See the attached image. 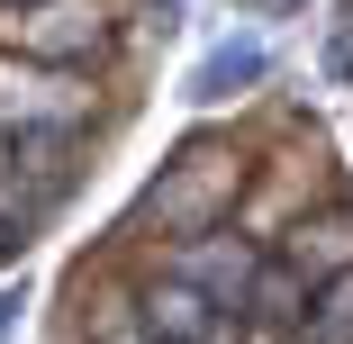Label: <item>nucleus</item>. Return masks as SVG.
Returning <instances> with one entry per match:
<instances>
[{
	"label": "nucleus",
	"mask_w": 353,
	"mask_h": 344,
	"mask_svg": "<svg viewBox=\"0 0 353 344\" xmlns=\"http://www.w3.org/2000/svg\"><path fill=\"white\" fill-rule=\"evenodd\" d=\"M82 109H91V82L82 73H63V63H46V54H0V127H82Z\"/></svg>",
	"instance_id": "f03ea898"
},
{
	"label": "nucleus",
	"mask_w": 353,
	"mask_h": 344,
	"mask_svg": "<svg viewBox=\"0 0 353 344\" xmlns=\"http://www.w3.org/2000/svg\"><path fill=\"white\" fill-rule=\"evenodd\" d=\"M263 73H272V45H263V37H227V45H208V54H199V73H190V100H199V109H218V100L254 91Z\"/></svg>",
	"instance_id": "39448f33"
},
{
	"label": "nucleus",
	"mask_w": 353,
	"mask_h": 344,
	"mask_svg": "<svg viewBox=\"0 0 353 344\" xmlns=\"http://www.w3.org/2000/svg\"><path fill=\"white\" fill-rule=\"evenodd\" d=\"M0 10H19V0H0Z\"/></svg>",
	"instance_id": "4468645a"
},
{
	"label": "nucleus",
	"mask_w": 353,
	"mask_h": 344,
	"mask_svg": "<svg viewBox=\"0 0 353 344\" xmlns=\"http://www.w3.org/2000/svg\"><path fill=\"white\" fill-rule=\"evenodd\" d=\"M136 308H145V326H154L163 344H227V308L208 299V290H190L181 272H172V281H154Z\"/></svg>",
	"instance_id": "20e7f679"
},
{
	"label": "nucleus",
	"mask_w": 353,
	"mask_h": 344,
	"mask_svg": "<svg viewBox=\"0 0 353 344\" xmlns=\"http://www.w3.org/2000/svg\"><path fill=\"white\" fill-rule=\"evenodd\" d=\"M100 344H163V335L145 326V308H136V299H100Z\"/></svg>",
	"instance_id": "9b49d317"
},
{
	"label": "nucleus",
	"mask_w": 353,
	"mask_h": 344,
	"mask_svg": "<svg viewBox=\"0 0 353 344\" xmlns=\"http://www.w3.org/2000/svg\"><path fill=\"white\" fill-rule=\"evenodd\" d=\"M308 299H317V281H308V272H299L290 254H272V263L254 272V299H245V317H254L263 335H299Z\"/></svg>",
	"instance_id": "423d86ee"
},
{
	"label": "nucleus",
	"mask_w": 353,
	"mask_h": 344,
	"mask_svg": "<svg viewBox=\"0 0 353 344\" xmlns=\"http://www.w3.org/2000/svg\"><path fill=\"white\" fill-rule=\"evenodd\" d=\"M236 190H245V163H236L227 145H190V154L163 163V181L145 190V218L190 245V236H208V227L236 209Z\"/></svg>",
	"instance_id": "f257e3e1"
},
{
	"label": "nucleus",
	"mask_w": 353,
	"mask_h": 344,
	"mask_svg": "<svg viewBox=\"0 0 353 344\" xmlns=\"http://www.w3.org/2000/svg\"><path fill=\"white\" fill-rule=\"evenodd\" d=\"M10 236H19V227H10V218H0V254H10Z\"/></svg>",
	"instance_id": "ddd939ff"
},
{
	"label": "nucleus",
	"mask_w": 353,
	"mask_h": 344,
	"mask_svg": "<svg viewBox=\"0 0 353 344\" xmlns=\"http://www.w3.org/2000/svg\"><path fill=\"white\" fill-rule=\"evenodd\" d=\"M290 263L308 272V281H335V272H353V209H326V218L290 227Z\"/></svg>",
	"instance_id": "0eeeda50"
},
{
	"label": "nucleus",
	"mask_w": 353,
	"mask_h": 344,
	"mask_svg": "<svg viewBox=\"0 0 353 344\" xmlns=\"http://www.w3.org/2000/svg\"><path fill=\"white\" fill-rule=\"evenodd\" d=\"M172 272H181L190 290H208V299H218V308L236 317V308L254 299V272H263V254H254V245H236V236H218V227H208V236H190V245H181V263H172Z\"/></svg>",
	"instance_id": "7ed1b4c3"
},
{
	"label": "nucleus",
	"mask_w": 353,
	"mask_h": 344,
	"mask_svg": "<svg viewBox=\"0 0 353 344\" xmlns=\"http://www.w3.org/2000/svg\"><path fill=\"white\" fill-rule=\"evenodd\" d=\"M19 45L46 54V63H73V54L100 45V10H37V19L19 28Z\"/></svg>",
	"instance_id": "6e6552de"
},
{
	"label": "nucleus",
	"mask_w": 353,
	"mask_h": 344,
	"mask_svg": "<svg viewBox=\"0 0 353 344\" xmlns=\"http://www.w3.org/2000/svg\"><path fill=\"white\" fill-rule=\"evenodd\" d=\"M0 218H10V227L46 218V199H37V181L19 172V136H10V127H0Z\"/></svg>",
	"instance_id": "9d476101"
},
{
	"label": "nucleus",
	"mask_w": 353,
	"mask_h": 344,
	"mask_svg": "<svg viewBox=\"0 0 353 344\" xmlns=\"http://www.w3.org/2000/svg\"><path fill=\"white\" fill-rule=\"evenodd\" d=\"M19 308H28V290H10V281H0V335L19 326Z\"/></svg>",
	"instance_id": "f8f14e48"
},
{
	"label": "nucleus",
	"mask_w": 353,
	"mask_h": 344,
	"mask_svg": "<svg viewBox=\"0 0 353 344\" xmlns=\"http://www.w3.org/2000/svg\"><path fill=\"white\" fill-rule=\"evenodd\" d=\"M299 344H353V272L317 281V299H308V317H299Z\"/></svg>",
	"instance_id": "1a4fd4ad"
}]
</instances>
